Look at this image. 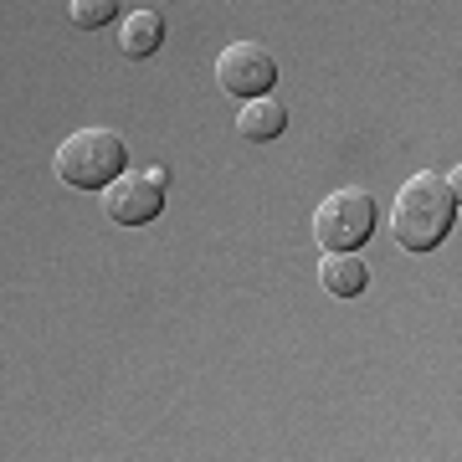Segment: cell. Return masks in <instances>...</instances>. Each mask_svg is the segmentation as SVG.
Segmentation results:
<instances>
[{"mask_svg":"<svg viewBox=\"0 0 462 462\" xmlns=\"http://www.w3.org/2000/svg\"><path fill=\"white\" fill-rule=\"evenodd\" d=\"M282 129H288V108H282L273 93H263V98H242V114H236V134H242V139H252V144H273Z\"/></svg>","mask_w":462,"mask_h":462,"instance_id":"obj_7","label":"cell"},{"mask_svg":"<svg viewBox=\"0 0 462 462\" xmlns=\"http://www.w3.org/2000/svg\"><path fill=\"white\" fill-rule=\"evenodd\" d=\"M67 16L78 21L83 32H98V26L118 21V0H67Z\"/></svg>","mask_w":462,"mask_h":462,"instance_id":"obj_9","label":"cell"},{"mask_svg":"<svg viewBox=\"0 0 462 462\" xmlns=\"http://www.w3.org/2000/svg\"><path fill=\"white\" fill-rule=\"evenodd\" d=\"M457 226V190L447 185V175L421 170L396 190L391 206V231L406 252H437Z\"/></svg>","mask_w":462,"mask_h":462,"instance_id":"obj_1","label":"cell"},{"mask_svg":"<svg viewBox=\"0 0 462 462\" xmlns=\"http://www.w3.org/2000/svg\"><path fill=\"white\" fill-rule=\"evenodd\" d=\"M319 288L329 298H360L370 288V267L360 252H324L319 263Z\"/></svg>","mask_w":462,"mask_h":462,"instance_id":"obj_6","label":"cell"},{"mask_svg":"<svg viewBox=\"0 0 462 462\" xmlns=\"http://www.w3.org/2000/svg\"><path fill=\"white\" fill-rule=\"evenodd\" d=\"M160 42H165V16H160V11H129L124 26H118V51H124L129 62L154 57Z\"/></svg>","mask_w":462,"mask_h":462,"instance_id":"obj_8","label":"cell"},{"mask_svg":"<svg viewBox=\"0 0 462 462\" xmlns=\"http://www.w3.org/2000/svg\"><path fill=\"white\" fill-rule=\"evenodd\" d=\"M51 170H57V180L72 185V190H103L114 175L129 170V144H124V134H114V129H78L57 144Z\"/></svg>","mask_w":462,"mask_h":462,"instance_id":"obj_2","label":"cell"},{"mask_svg":"<svg viewBox=\"0 0 462 462\" xmlns=\"http://www.w3.org/2000/svg\"><path fill=\"white\" fill-rule=\"evenodd\" d=\"M216 83L226 88L231 98H263L278 83V62L263 42H231L221 57H216Z\"/></svg>","mask_w":462,"mask_h":462,"instance_id":"obj_5","label":"cell"},{"mask_svg":"<svg viewBox=\"0 0 462 462\" xmlns=\"http://www.w3.org/2000/svg\"><path fill=\"white\" fill-rule=\"evenodd\" d=\"M375 221H380L375 196L360 190V185H345V190H334V196L314 211V242L324 252H355V247L370 242Z\"/></svg>","mask_w":462,"mask_h":462,"instance_id":"obj_3","label":"cell"},{"mask_svg":"<svg viewBox=\"0 0 462 462\" xmlns=\"http://www.w3.org/2000/svg\"><path fill=\"white\" fill-rule=\"evenodd\" d=\"M165 190H170L165 165L124 170V175H114V180L103 185V211H108L114 226H149L154 216L165 211Z\"/></svg>","mask_w":462,"mask_h":462,"instance_id":"obj_4","label":"cell"}]
</instances>
